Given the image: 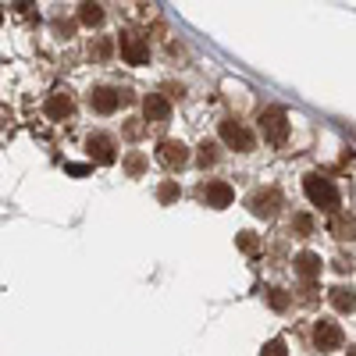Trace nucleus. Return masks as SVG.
<instances>
[{
	"mask_svg": "<svg viewBox=\"0 0 356 356\" xmlns=\"http://www.w3.org/2000/svg\"><path fill=\"white\" fill-rule=\"evenodd\" d=\"M303 193L314 207H321V211H335L339 207V189L332 186V178H324V175H307Z\"/></svg>",
	"mask_w": 356,
	"mask_h": 356,
	"instance_id": "obj_1",
	"label": "nucleus"
},
{
	"mask_svg": "<svg viewBox=\"0 0 356 356\" xmlns=\"http://www.w3.org/2000/svg\"><path fill=\"white\" fill-rule=\"evenodd\" d=\"M260 129H264V139H271L275 146H282L289 139V118L282 107H267L260 114Z\"/></svg>",
	"mask_w": 356,
	"mask_h": 356,
	"instance_id": "obj_2",
	"label": "nucleus"
},
{
	"mask_svg": "<svg viewBox=\"0 0 356 356\" xmlns=\"http://www.w3.org/2000/svg\"><path fill=\"white\" fill-rule=\"evenodd\" d=\"M221 139L232 146V150H239V154H250V150H253V132H250L246 125H239L235 118L221 122Z\"/></svg>",
	"mask_w": 356,
	"mask_h": 356,
	"instance_id": "obj_3",
	"label": "nucleus"
},
{
	"mask_svg": "<svg viewBox=\"0 0 356 356\" xmlns=\"http://www.w3.org/2000/svg\"><path fill=\"white\" fill-rule=\"evenodd\" d=\"M278 207H282V193H278V189H257V193L250 196V211H253L257 218H275Z\"/></svg>",
	"mask_w": 356,
	"mask_h": 356,
	"instance_id": "obj_4",
	"label": "nucleus"
},
{
	"mask_svg": "<svg viewBox=\"0 0 356 356\" xmlns=\"http://www.w3.org/2000/svg\"><path fill=\"white\" fill-rule=\"evenodd\" d=\"M118 47H122V57H125L129 65H146V61H150V47L143 43V36L122 33V40H118Z\"/></svg>",
	"mask_w": 356,
	"mask_h": 356,
	"instance_id": "obj_5",
	"label": "nucleus"
},
{
	"mask_svg": "<svg viewBox=\"0 0 356 356\" xmlns=\"http://www.w3.org/2000/svg\"><path fill=\"white\" fill-rule=\"evenodd\" d=\"M200 200H203L207 207H214V211H221V207H232L235 193H232L228 182H207V186L200 189Z\"/></svg>",
	"mask_w": 356,
	"mask_h": 356,
	"instance_id": "obj_6",
	"label": "nucleus"
},
{
	"mask_svg": "<svg viewBox=\"0 0 356 356\" xmlns=\"http://www.w3.org/2000/svg\"><path fill=\"white\" fill-rule=\"evenodd\" d=\"M157 157H161L164 168H182L189 161V150H186V143H178V139H164L157 146Z\"/></svg>",
	"mask_w": 356,
	"mask_h": 356,
	"instance_id": "obj_7",
	"label": "nucleus"
},
{
	"mask_svg": "<svg viewBox=\"0 0 356 356\" xmlns=\"http://www.w3.org/2000/svg\"><path fill=\"white\" fill-rule=\"evenodd\" d=\"M118 100H122V93L111 86H97V89H89V107H93L97 114H111L118 107Z\"/></svg>",
	"mask_w": 356,
	"mask_h": 356,
	"instance_id": "obj_8",
	"label": "nucleus"
},
{
	"mask_svg": "<svg viewBox=\"0 0 356 356\" xmlns=\"http://www.w3.org/2000/svg\"><path fill=\"white\" fill-rule=\"evenodd\" d=\"M86 150H89V157H93L97 164H114V139L111 136H89L86 139Z\"/></svg>",
	"mask_w": 356,
	"mask_h": 356,
	"instance_id": "obj_9",
	"label": "nucleus"
},
{
	"mask_svg": "<svg viewBox=\"0 0 356 356\" xmlns=\"http://www.w3.org/2000/svg\"><path fill=\"white\" fill-rule=\"evenodd\" d=\"M314 342H317V349H339L342 346V328H339L335 321H317Z\"/></svg>",
	"mask_w": 356,
	"mask_h": 356,
	"instance_id": "obj_10",
	"label": "nucleus"
},
{
	"mask_svg": "<svg viewBox=\"0 0 356 356\" xmlns=\"http://www.w3.org/2000/svg\"><path fill=\"white\" fill-rule=\"evenodd\" d=\"M143 114H146V122H154V125H164L168 118H171V104L161 97V93H150L143 100Z\"/></svg>",
	"mask_w": 356,
	"mask_h": 356,
	"instance_id": "obj_11",
	"label": "nucleus"
},
{
	"mask_svg": "<svg viewBox=\"0 0 356 356\" xmlns=\"http://www.w3.org/2000/svg\"><path fill=\"white\" fill-rule=\"evenodd\" d=\"M328 300H332V307H335L339 314H353V310H356V292H353L349 285H335Z\"/></svg>",
	"mask_w": 356,
	"mask_h": 356,
	"instance_id": "obj_12",
	"label": "nucleus"
},
{
	"mask_svg": "<svg viewBox=\"0 0 356 356\" xmlns=\"http://www.w3.org/2000/svg\"><path fill=\"white\" fill-rule=\"evenodd\" d=\"M328 228H332L335 239H342V243H346V239H356V218H353V214H335Z\"/></svg>",
	"mask_w": 356,
	"mask_h": 356,
	"instance_id": "obj_13",
	"label": "nucleus"
},
{
	"mask_svg": "<svg viewBox=\"0 0 356 356\" xmlns=\"http://www.w3.org/2000/svg\"><path fill=\"white\" fill-rule=\"evenodd\" d=\"M296 271H300V278L314 282L321 275V257L317 253H300V257H296Z\"/></svg>",
	"mask_w": 356,
	"mask_h": 356,
	"instance_id": "obj_14",
	"label": "nucleus"
},
{
	"mask_svg": "<svg viewBox=\"0 0 356 356\" xmlns=\"http://www.w3.org/2000/svg\"><path fill=\"white\" fill-rule=\"evenodd\" d=\"M47 114L54 118V122L68 118V114H72V97H68V93H54V97L47 100Z\"/></svg>",
	"mask_w": 356,
	"mask_h": 356,
	"instance_id": "obj_15",
	"label": "nucleus"
},
{
	"mask_svg": "<svg viewBox=\"0 0 356 356\" xmlns=\"http://www.w3.org/2000/svg\"><path fill=\"white\" fill-rule=\"evenodd\" d=\"M79 18H82L86 25H100V22H104V11H100V4H82Z\"/></svg>",
	"mask_w": 356,
	"mask_h": 356,
	"instance_id": "obj_16",
	"label": "nucleus"
},
{
	"mask_svg": "<svg viewBox=\"0 0 356 356\" xmlns=\"http://www.w3.org/2000/svg\"><path fill=\"white\" fill-rule=\"evenodd\" d=\"M267 303H271L275 310H285V307H289V296H285L282 289H267Z\"/></svg>",
	"mask_w": 356,
	"mask_h": 356,
	"instance_id": "obj_17",
	"label": "nucleus"
},
{
	"mask_svg": "<svg viewBox=\"0 0 356 356\" xmlns=\"http://www.w3.org/2000/svg\"><path fill=\"white\" fill-rule=\"evenodd\" d=\"M214 161H218V146L214 143H203L200 146V164L207 168V164H214Z\"/></svg>",
	"mask_w": 356,
	"mask_h": 356,
	"instance_id": "obj_18",
	"label": "nucleus"
},
{
	"mask_svg": "<svg viewBox=\"0 0 356 356\" xmlns=\"http://www.w3.org/2000/svg\"><path fill=\"white\" fill-rule=\"evenodd\" d=\"M260 356H289V349H285V342H282V339H271V342L264 346V353H260Z\"/></svg>",
	"mask_w": 356,
	"mask_h": 356,
	"instance_id": "obj_19",
	"label": "nucleus"
},
{
	"mask_svg": "<svg viewBox=\"0 0 356 356\" xmlns=\"http://www.w3.org/2000/svg\"><path fill=\"white\" fill-rule=\"evenodd\" d=\"M239 250L243 253H257V235L253 232H239Z\"/></svg>",
	"mask_w": 356,
	"mask_h": 356,
	"instance_id": "obj_20",
	"label": "nucleus"
},
{
	"mask_svg": "<svg viewBox=\"0 0 356 356\" xmlns=\"http://www.w3.org/2000/svg\"><path fill=\"white\" fill-rule=\"evenodd\" d=\"M157 196H161V203H171V200H178V186H175V182H164V186L157 189Z\"/></svg>",
	"mask_w": 356,
	"mask_h": 356,
	"instance_id": "obj_21",
	"label": "nucleus"
},
{
	"mask_svg": "<svg viewBox=\"0 0 356 356\" xmlns=\"http://www.w3.org/2000/svg\"><path fill=\"white\" fill-rule=\"evenodd\" d=\"M143 168H146V161H143L139 154H132V157H129V171H132V175H139Z\"/></svg>",
	"mask_w": 356,
	"mask_h": 356,
	"instance_id": "obj_22",
	"label": "nucleus"
},
{
	"mask_svg": "<svg viewBox=\"0 0 356 356\" xmlns=\"http://www.w3.org/2000/svg\"><path fill=\"white\" fill-rule=\"evenodd\" d=\"M310 228H314V221H310L307 214H300V218H296V232H303V235H307Z\"/></svg>",
	"mask_w": 356,
	"mask_h": 356,
	"instance_id": "obj_23",
	"label": "nucleus"
},
{
	"mask_svg": "<svg viewBox=\"0 0 356 356\" xmlns=\"http://www.w3.org/2000/svg\"><path fill=\"white\" fill-rule=\"evenodd\" d=\"M86 171H89L86 164H68V175H86Z\"/></svg>",
	"mask_w": 356,
	"mask_h": 356,
	"instance_id": "obj_24",
	"label": "nucleus"
},
{
	"mask_svg": "<svg viewBox=\"0 0 356 356\" xmlns=\"http://www.w3.org/2000/svg\"><path fill=\"white\" fill-rule=\"evenodd\" d=\"M349 356H356V346H353V349H349Z\"/></svg>",
	"mask_w": 356,
	"mask_h": 356,
	"instance_id": "obj_25",
	"label": "nucleus"
},
{
	"mask_svg": "<svg viewBox=\"0 0 356 356\" xmlns=\"http://www.w3.org/2000/svg\"><path fill=\"white\" fill-rule=\"evenodd\" d=\"M0 18H4V11H0Z\"/></svg>",
	"mask_w": 356,
	"mask_h": 356,
	"instance_id": "obj_26",
	"label": "nucleus"
}]
</instances>
